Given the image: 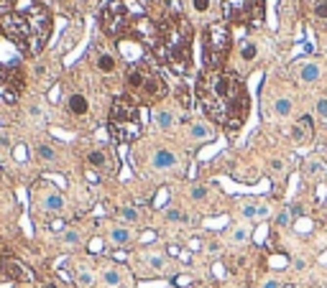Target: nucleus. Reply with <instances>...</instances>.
Masks as SVG:
<instances>
[{"label": "nucleus", "instance_id": "4be33fe9", "mask_svg": "<svg viewBox=\"0 0 327 288\" xmlns=\"http://www.w3.org/2000/svg\"><path fill=\"white\" fill-rule=\"evenodd\" d=\"M143 260H146V265H149L151 270H156V273H161L164 268H166V258L161 255V252H143Z\"/></svg>", "mask_w": 327, "mask_h": 288}, {"label": "nucleus", "instance_id": "4c0bfd02", "mask_svg": "<svg viewBox=\"0 0 327 288\" xmlns=\"http://www.w3.org/2000/svg\"><path fill=\"white\" fill-rule=\"evenodd\" d=\"M28 117L41 120V117H44V115H41V107H39V105H31V107H28Z\"/></svg>", "mask_w": 327, "mask_h": 288}, {"label": "nucleus", "instance_id": "a211bd4d", "mask_svg": "<svg viewBox=\"0 0 327 288\" xmlns=\"http://www.w3.org/2000/svg\"><path fill=\"white\" fill-rule=\"evenodd\" d=\"M291 138H294L297 146H304V143L312 140V120L309 117H302L299 123L294 125V133H291Z\"/></svg>", "mask_w": 327, "mask_h": 288}, {"label": "nucleus", "instance_id": "1a4fd4ad", "mask_svg": "<svg viewBox=\"0 0 327 288\" xmlns=\"http://www.w3.org/2000/svg\"><path fill=\"white\" fill-rule=\"evenodd\" d=\"M176 166H179V158H176L174 151H169V148H156L153 151V156H151V169L153 171H172Z\"/></svg>", "mask_w": 327, "mask_h": 288}, {"label": "nucleus", "instance_id": "7c9ffc66", "mask_svg": "<svg viewBox=\"0 0 327 288\" xmlns=\"http://www.w3.org/2000/svg\"><path fill=\"white\" fill-rule=\"evenodd\" d=\"M189 3H192V10L197 16H207L212 10V0H189Z\"/></svg>", "mask_w": 327, "mask_h": 288}, {"label": "nucleus", "instance_id": "6e6552de", "mask_svg": "<svg viewBox=\"0 0 327 288\" xmlns=\"http://www.w3.org/2000/svg\"><path fill=\"white\" fill-rule=\"evenodd\" d=\"M166 95V84H164V79H161V74L153 69V66H149V74H146V82H143V87H141V92H138V97L143 99V102H159V99Z\"/></svg>", "mask_w": 327, "mask_h": 288}, {"label": "nucleus", "instance_id": "cd10ccee", "mask_svg": "<svg viewBox=\"0 0 327 288\" xmlns=\"http://www.w3.org/2000/svg\"><path fill=\"white\" fill-rule=\"evenodd\" d=\"M36 156L44 163H54L56 161V151H54V146H49V143H41V146L36 148Z\"/></svg>", "mask_w": 327, "mask_h": 288}, {"label": "nucleus", "instance_id": "7ed1b4c3", "mask_svg": "<svg viewBox=\"0 0 327 288\" xmlns=\"http://www.w3.org/2000/svg\"><path fill=\"white\" fill-rule=\"evenodd\" d=\"M153 41H156V49H159V57L174 66V72H189L192 66V26L182 16H174L169 18L166 23H161L153 33Z\"/></svg>", "mask_w": 327, "mask_h": 288}, {"label": "nucleus", "instance_id": "bb28decb", "mask_svg": "<svg viewBox=\"0 0 327 288\" xmlns=\"http://www.w3.org/2000/svg\"><path fill=\"white\" fill-rule=\"evenodd\" d=\"M228 237H230L233 245H245L248 237H251V232H248V227H233Z\"/></svg>", "mask_w": 327, "mask_h": 288}, {"label": "nucleus", "instance_id": "9d476101", "mask_svg": "<svg viewBox=\"0 0 327 288\" xmlns=\"http://www.w3.org/2000/svg\"><path fill=\"white\" fill-rule=\"evenodd\" d=\"M41 207H44V212L59 214V212H64L66 202H64L62 192H56V189H44V192H41Z\"/></svg>", "mask_w": 327, "mask_h": 288}, {"label": "nucleus", "instance_id": "ea45409f", "mask_svg": "<svg viewBox=\"0 0 327 288\" xmlns=\"http://www.w3.org/2000/svg\"><path fill=\"white\" fill-rule=\"evenodd\" d=\"M271 169H274L276 173H281V171H284V161H274V163H271Z\"/></svg>", "mask_w": 327, "mask_h": 288}, {"label": "nucleus", "instance_id": "58836bf2", "mask_svg": "<svg viewBox=\"0 0 327 288\" xmlns=\"http://www.w3.org/2000/svg\"><path fill=\"white\" fill-rule=\"evenodd\" d=\"M16 5V0H0V13H3V10H10Z\"/></svg>", "mask_w": 327, "mask_h": 288}, {"label": "nucleus", "instance_id": "4468645a", "mask_svg": "<svg viewBox=\"0 0 327 288\" xmlns=\"http://www.w3.org/2000/svg\"><path fill=\"white\" fill-rule=\"evenodd\" d=\"M66 110H69V115H74V117H85L89 113V99L80 92H74V95H69V99H66Z\"/></svg>", "mask_w": 327, "mask_h": 288}, {"label": "nucleus", "instance_id": "20e7f679", "mask_svg": "<svg viewBox=\"0 0 327 288\" xmlns=\"http://www.w3.org/2000/svg\"><path fill=\"white\" fill-rule=\"evenodd\" d=\"M110 133L120 143H131L141 135V113L138 105L131 97H118L112 99L110 107Z\"/></svg>", "mask_w": 327, "mask_h": 288}, {"label": "nucleus", "instance_id": "c756f323", "mask_svg": "<svg viewBox=\"0 0 327 288\" xmlns=\"http://www.w3.org/2000/svg\"><path fill=\"white\" fill-rule=\"evenodd\" d=\"M256 57H258V46L253 41H245L240 46V61H253Z\"/></svg>", "mask_w": 327, "mask_h": 288}, {"label": "nucleus", "instance_id": "c85d7f7f", "mask_svg": "<svg viewBox=\"0 0 327 288\" xmlns=\"http://www.w3.org/2000/svg\"><path fill=\"white\" fill-rule=\"evenodd\" d=\"M118 214H120L123 222H128V225H136L138 219H141L138 209H133V207H120V209H118Z\"/></svg>", "mask_w": 327, "mask_h": 288}, {"label": "nucleus", "instance_id": "473e14b6", "mask_svg": "<svg viewBox=\"0 0 327 288\" xmlns=\"http://www.w3.org/2000/svg\"><path fill=\"white\" fill-rule=\"evenodd\" d=\"M166 219L169 222H189V217L182 212V209H166Z\"/></svg>", "mask_w": 327, "mask_h": 288}, {"label": "nucleus", "instance_id": "f8f14e48", "mask_svg": "<svg viewBox=\"0 0 327 288\" xmlns=\"http://www.w3.org/2000/svg\"><path fill=\"white\" fill-rule=\"evenodd\" d=\"M189 135H192L195 143H205V140L215 138V128H212L210 123H205V120H195V123L189 125Z\"/></svg>", "mask_w": 327, "mask_h": 288}, {"label": "nucleus", "instance_id": "a878e982", "mask_svg": "<svg viewBox=\"0 0 327 288\" xmlns=\"http://www.w3.org/2000/svg\"><path fill=\"white\" fill-rule=\"evenodd\" d=\"M62 242H64L66 248H80L82 245V232L80 230H64Z\"/></svg>", "mask_w": 327, "mask_h": 288}, {"label": "nucleus", "instance_id": "5701e85b", "mask_svg": "<svg viewBox=\"0 0 327 288\" xmlns=\"http://www.w3.org/2000/svg\"><path fill=\"white\" fill-rule=\"evenodd\" d=\"M304 173H307L309 179H322L325 176V163L317 161V158H309L307 163H304Z\"/></svg>", "mask_w": 327, "mask_h": 288}, {"label": "nucleus", "instance_id": "f704fd0d", "mask_svg": "<svg viewBox=\"0 0 327 288\" xmlns=\"http://www.w3.org/2000/svg\"><path fill=\"white\" fill-rule=\"evenodd\" d=\"M291 225V209H284V212L276 214V227H289Z\"/></svg>", "mask_w": 327, "mask_h": 288}, {"label": "nucleus", "instance_id": "ddd939ff", "mask_svg": "<svg viewBox=\"0 0 327 288\" xmlns=\"http://www.w3.org/2000/svg\"><path fill=\"white\" fill-rule=\"evenodd\" d=\"M297 69H299V82L304 84H314L322 77V66L317 61H302Z\"/></svg>", "mask_w": 327, "mask_h": 288}, {"label": "nucleus", "instance_id": "f3484780", "mask_svg": "<svg viewBox=\"0 0 327 288\" xmlns=\"http://www.w3.org/2000/svg\"><path fill=\"white\" fill-rule=\"evenodd\" d=\"M95 66L103 74H112L118 69V61H115V57H112L110 51H103V49H97L95 51Z\"/></svg>", "mask_w": 327, "mask_h": 288}, {"label": "nucleus", "instance_id": "39448f33", "mask_svg": "<svg viewBox=\"0 0 327 288\" xmlns=\"http://www.w3.org/2000/svg\"><path fill=\"white\" fill-rule=\"evenodd\" d=\"M230 49V28L225 23H212L205 33V61L212 69H220Z\"/></svg>", "mask_w": 327, "mask_h": 288}, {"label": "nucleus", "instance_id": "0eeeda50", "mask_svg": "<svg viewBox=\"0 0 327 288\" xmlns=\"http://www.w3.org/2000/svg\"><path fill=\"white\" fill-rule=\"evenodd\" d=\"M128 20H131V13L120 0H112V3H108V8L103 10V28L112 38H118L120 33L128 28Z\"/></svg>", "mask_w": 327, "mask_h": 288}, {"label": "nucleus", "instance_id": "9b49d317", "mask_svg": "<svg viewBox=\"0 0 327 288\" xmlns=\"http://www.w3.org/2000/svg\"><path fill=\"white\" fill-rule=\"evenodd\" d=\"M153 123L159 130H174L179 123V115L174 107H156L153 110Z\"/></svg>", "mask_w": 327, "mask_h": 288}, {"label": "nucleus", "instance_id": "e433bc0d", "mask_svg": "<svg viewBox=\"0 0 327 288\" xmlns=\"http://www.w3.org/2000/svg\"><path fill=\"white\" fill-rule=\"evenodd\" d=\"M10 143H13V140H10V133H8L5 128H0V146H3V148H10Z\"/></svg>", "mask_w": 327, "mask_h": 288}, {"label": "nucleus", "instance_id": "2f4dec72", "mask_svg": "<svg viewBox=\"0 0 327 288\" xmlns=\"http://www.w3.org/2000/svg\"><path fill=\"white\" fill-rule=\"evenodd\" d=\"M314 18L327 23V0H317V3H314Z\"/></svg>", "mask_w": 327, "mask_h": 288}, {"label": "nucleus", "instance_id": "c9c22d12", "mask_svg": "<svg viewBox=\"0 0 327 288\" xmlns=\"http://www.w3.org/2000/svg\"><path fill=\"white\" fill-rule=\"evenodd\" d=\"M314 113H317V117L327 120V97H320L317 105H314Z\"/></svg>", "mask_w": 327, "mask_h": 288}, {"label": "nucleus", "instance_id": "2eb2a0df", "mask_svg": "<svg viewBox=\"0 0 327 288\" xmlns=\"http://www.w3.org/2000/svg\"><path fill=\"white\" fill-rule=\"evenodd\" d=\"M266 214H268V207L253 202V199H245V202L240 204V217L243 219H263Z\"/></svg>", "mask_w": 327, "mask_h": 288}, {"label": "nucleus", "instance_id": "37998d69", "mask_svg": "<svg viewBox=\"0 0 327 288\" xmlns=\"http://www.w3.org/2000/svg\"><path fill=\"white\" fill-rule=\"evenodd\" d=\"M44 288H56V283H46V286H44Z\"/></svg>", "mask_w": 327, "mask_h": 288}, {"label": "nucleus", "instance_id": "a19ab883", "mask_svg": "<svg viewBox=\"0 0 327 288\" xmlns=\"http://www.w3.org/2000/svg\"><path fill=\"white\" fill-rule=\"evenodd\" d=\"M261 288H281V283H279V281H266Z\"/></svg>", "mask_w": 327, "mask_h": 288}, {"label": "nucleus", "instance_id": "72a5a7b5", "mask_svg": "<svg viewBox=\"0 0 327 288\" xmlns=\"http://www.w3.org/2000/svg\"><path fill=\"white\" fill-rule=\"evenodd\" d=\"M192 199H195V202H205V199H207V186H202V184H195V186H192Z\"/></svg>", "mask_w": 327, "mask_h": 288}, {"label": "nucleus", "instance_id": "393cba45", "mask_svg": "<svg viewBox=\"0 0 327 288\" xmlns=\"http://www.w3.org/2000/svg\"><path fill=\"white\" fill-rule=\"evenodd\" d=\"M74 281H77V286H80V288H92L95 286V273L89 270V268H80Z\"/></svg>", "mask_w": 327, "mask_h": 288}, {"label": "nucleus", "instance_id": "c03bdc74", "mask_svg": "<svg viewBox=\"0 0 327 288\" xmlns=\"http://www.w3.org/2000/svg\"><path fill=\"white\" fill-rule=\"evenodd\" d=\"M56 3H72V0H56Z\"/></svg>", "mask_w": 327, "mask_h": 288}, {"label": "nucleus", "instance_id": "f03ea898", "mask_svg": "<svg viewBox=\"0 0 327 288\" xmlns=\"http://www.w3.org/2000/svg\"><path fill=\"white\" fill-rule=\"evenodd\" d=\"M3 28L5 36L18 43L21 49H26L28 54H36L44 49L49 33H51V13L46 10V5H28L23 10L8 13L3 18Z\"/></svg>", "mask_w": 327, "mask_h": 288}, {"label": "nucleus", "instance_id": "f257e3e1", "mask_svg": "<svg viewBox=\"0 0 327 288\" xmlns=\"http://www.w3.org/2000/svg\"><path fill=\"white\" fill-rule=\"evenodd\" d=\"M195 95L199 107L215 125L225 130H238L243 125L248 115V92L240 77L207 66L197 79Z\"/></svg>", "mask_w": 327, "mask_h": 288}, {"label": "nucleus", "instance_id": "b1692460", "mask_svg": "<svg viewBox=\"0 0 327 288\" xmlns=\"http://www.w3.org/2000/svg\"><path fill=\"white\" fill-rule=\"evenodd\" d=\"M87 163L92 166V169H108V153L105 151H89L87 153Z\"/></svg>", "mask_w": 327, "mask_h": 288}, {"label": "nucleus", "instance_id": "dca6fc26", "mask_svg": "<svg viewBox=\"0 0 327 288\" xmlns=\"http://www.w3.org/2000/svg\"><path fill=\"white\" fill-rule=\"evenodd\" d=\"M100 278H103V286H108V288H120L123 286V270L118 268L115 263L105 265L103 273H100Z\"/></svg>", "mask_w": 327, "mask_h": 288}, {"label": "nucleus", "instance_id": "6ab92c4d", "mask_svg": "<svg viewBox=\"0 0 327 288\" xmlns=\"http://www.w3.org/2000/svg\"><path fill=\"white\" fill-rule=\"evenodd\" d=\"M108 240H110L115 248H128L131 242H133V232H131L128 227H112L110 235H108Z\"/></svg>", "mask_w": 327, "mask_h": 288}, {"label": "nucleus", "instance_id": "79ce46f5", "mask_svg": "<svg viewBox=\"0 0 327 288\" xmlns=\"http://www.w3.org/2000/svg\"><path fill=\"white\" fill-rule=\"evenodd\" d=\"M3 79H5V66L0 64V82H3Z\"/></svg>", "mask_w": 327, "mask_h": 288}, {"label": "nucleus", "instance_id": "aec40b11", "mask_svg": "<svg viewBox=\"0 0 327 288\" xmlns=\"http://www.w3.org/2000/svg\"><path fill=\"white\" fill-rule=\"evenodd\" d=\"M5 270H8L10 278H18V281H31V278H33V273H28L18 260H8V263H5Z\"/></svg>", "mask_w": 327, "mask_h": 288}, {"label": "nucleus", "instance_id": "423d86ee", "mask_svg": "<svg viewBox=\"0 0 327 288\" xmlns=\"http://www.w3.org/2000/svg\"><path fill=\"white\" fill-rule=\"evenodd\" d=\"M263 10V0H225L222 3V16L230 20V23H256L261 18Z\"/></svg>", "mask_w": 327, "mask_h": 288}, {"label": "nucleus", "instance_id": "412c9836", "mask_svg": "<svg viewBox=\"0 0 327 288\" xmlns=\"http://www.w3.org/2000/svg\"><path fill=\"white\" fill-rule=\"evenodd\" d=\"M291 110H294L291 97H276V99H274V115H276V117H289Z\"/></svg>", "mask_w": 327, "mask_h": 288}]
</instances>
